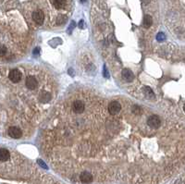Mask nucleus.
I'll return each mask as SVG.
<instances>
[{"label":"nucleus","mask_w":185,"mask_h":184,"mask_svg":"<svg viewBox=\"0 0 185 184\" xmlns=\"http://www.w3.org/2000/svg\"><path fill=\"white\" fill-rule=\"evenodd\" d=\"M147 124L148 126L151 127L152 129H157L161 125V120L157 116L153 115V116H150L147 118Z\"/></svg>","instance_id":"nucleus-1"},{"label":"nucleus","mask_w":185,"mask_h":184,"mask_svg":"<svg viewBox=\"0 0 185 184\" xmlns=\"http://www.w3.org/2000/svg\"><path fill=\"white\" fill-rule=\"evenodd\" d=\"M120 109H121V105L117 101H113V102H111L108 105V112L113 116L119 114Z\"/></svg>","instance_id":"nucleus-2"},{"label":"nucleus","mask_w":185,"mask_h":184,"mask_svg":"<svg viewBox=\"0 0 185 184\" xmlns=\"http://www.w3.org/2000/svg\"><path fill=\"white\" fill-rule=\"evenodd\" d=\"M32 20L35 21L37 24L42 25L44 21V14L42 10H35L32 13Z\"/></svg>","instance_id":"nucleus-3"},{"label":"nucleus","mask_w":185,"mask_h":184,"mask_svg":"<svg viewBox=\"0 0 185 184\" xmlns=\"http://www.w3.org/2000/svg\"><path fill=\"white\" fill-rule=\"evenodd\" d=\"M72 109H73L74 112H76V113H78V114L83 113V110H84V103L80 100L74 101L73 104H72Z\"/></svg>","instance_id":"nucleus-4"},{"label":"nucleus","mask_w":185,"mask_h":184,"mask_svg":"<svg viewBox=\"0 0 185 184\" xmlns=\"http://www.w3.org/2000/svg\"><path fill=\"white\" fill-rule=\"evenodd\" d=\"M8 78L10 79L11 81L13 82H19L21 79V73L20 71L18 69H12L10 70V72L8 74Z\"/></svg>","instance_id":"nucleus-5"},{"label":"nucleus","mask_w":185,"mask_h":184,"mask_svg":"<svg viewBox=\"0 0 185 184\" xmlns=\"http://www.w3.org/2000/svg\"><path fill=\"white\" fill-rule=\"evenodd\" d=\"M8 133L11 138H14V139H19L21 137V130L17 127L8 128Z\"/></svg>","instance_id":"nucleus-6"},{"label":"nucleus","mask_w":185,"mask_h":184,"mask_svg":"<svg viewBox=\"0 0 185 184\" xmlns=\"http://www.w3.org/2000/svg\"><path fill=\"white\" fill-rule=\"evenodd\" d=\"M80 180L84 184H89L92 181V176L91 175V173H89V172L83 171V173H80Z\"/></svg>","instance_id":"nucleus-7"},{"label":"nucleus","mask_w":185,"mask_h":184,"mask_svg":"<svg viewBox=\"0 0 185 184\" xmlns=\"http://www.w3.org/2000/svg\"><path fill=\"white\" fill-rule=\"evenodd\" d=\"M37 85H38V81L34 77L30 76L26 79V86L30 89V90H34V89L37 87Z\"/></svg>","instance_id":"nucleus-8"},{"label":"nucleus","mask_w":185,"mask_h":184,"mask_svg":"<svg viewBox=\"0 0 185 184\" xmlns=\"http://www.w3.org/2000/svg\"><path fill=\"white\" fill-rule=\"evenodd\" d=\"M122 78L127 81H132V80L134 79V75L130 69H125L122 70Z\"/></svg>","instance_id":"nucleus-9"},{"label":"nucleus","mask_w":185,"mask_h":184,"mask_svg":"<svg viewBox=\"0 0 185 184\" xmlns=\"http://www.w3.org/2000/svg\"><path fill=\"white\" fill-rule=\"evenodd\" d=\"M10 157V154L9 152L5 149V148H1L0 149V160H1L2 162H5L7 161V160H8Z\"/></svg>","instance_id":"nucleus-10"},{"label":"nucleus","mask_w":185,"mask_h":184,"mask_svg":"<svg viewBox=\"0 0 185 184\" xmlns=\"http://www.w3.org/2000/svg\"><path fill=\"white\" fill-rule=\"evenodd\" d=\"M153 24V19L150 15H146L143 19V25L145 28H149Z\"/></svg>","instance_id":"nucleus-11"},{"label":"nucleus","mask_w":185,"mask_h":184,"mask_svg":"<svg viewBox=\"0 0 185 184\" xmlns=\"http://www.w3.org/2000/svg\"><path fill=\"white\" fill-rule=\"evenodd\" d=\"M66 0H54V6L57 9H60L65 7Z\"/></svg>","instance_id":"nucleus-12"},{"label":"nucleus","mask_w":185,"mask_h":184,"mask_svg":"<svg viewBox=\"0 0 185 184\" xmlns=\"http://www.w3.org/2000/svg\"><path fill=\"white\" fill-rule=\"evenodd\" d=\"M143 92H144V93H145V96L149 99H153L155 97V94H154L153 91L149 87H144Z\"/></svg>","instance_id":"nucleus-13"},{"label":"nucleus","mask_w":185,"mask_h":184,"mask_svg":"<svg viewBox=\"0 0 185 184\" xmlns=\"http://www.w3.org/2000/svg\"><path fill=\"white\" fill-rule=\"evenodd\" d=\"M67 21V18L66 16H63V15H60L59 18H57V21H56V23L59 25H62V24H64V23L66 22Z\"/></svg>","instance_id":"nucleus-14"},{"label":"nucleus","mask_w":185,"mask_h":184,"mask_svg":"<svg viewBox=\"0 0 185 184\" xmlns=\"http://www.w3.org/2000/svg\"><path fill=\"white\" fill-rule=\"evenodd\" d=\"M132 113H133L134 115H136V116H140L142 114V109H141L140 106L134 105L133 108H132Z\"/></svg>","instance_id":"nucleus-15"},{"label":"nucleus","mask_w":185,"mask_h":184,"mask_svg":"<svg viewBox=\"0 0 185 184\" xmlns=\"http://www.w3.org/2000/svg\"><path fill=\"white\" fill-rule=\"evenodd\" d=\"M41 100L43 101H44V102H47V101H49L50 100V94L48 93H44L43 94H42V98H41Z\"/></svg>","instance_id":"nucleus-16"},{"label":"nucleus","mask_w":185,"mask_h":184,"mask_svg":"<svg viewBox=\"0 0 185 184\" xmlns=\"http://www.w3.org/2000/svg\"><path fill=\"white\" fill-rule=\"evenodd\" d=\"M165 39H166V36H165V34H164V33H159L157 35V40L159 41V42H162V41H164Z\"/></svg>","instance_id":"nucleus-17"},{"label":"nucleus","mask_w":185,"mask_h":184,"mask_svg":"<svg viewBox=\"0 0 185 184\" xmlns=\"http://www.w3.org/2000/svg\"><path fill=\"white\" fill-rule=\"evenodd\" d=\"M6 53H7V47L5 45H1V56H5Z\"/></svg>","instance_id":"nucleus-18"},{"label":"nucleus","mask_w":185,"mask_h":184,"mask_svg":"<svg viewBox=\"0 0 185 184\" xmlns=\"http://www.w3.org/2000/svg\"><path fill=\"white\" fill-rule=\"evenodd\" d=\"M38 163L40 164V166H41V167H43V168H47V166H46L43 161H42V160H38Z\"/></svg>","instance_id":"nucleus-19"},{"label":"nucleus","mask_w":185,"mask_h":184,"mask_svg":"<svg viewBox=\"0 0 185 184\" xmlns=\"http://www.w3.org/2000/svg\"><path fill=\"white\" fill-rule=\"evenodd\" d=\"M104 75H105V77L106 78H108V72H107V69H106V67H105V69H104Z\"/></svg>","instance_id":"nucleus-20"},{"label":"nucleus","mask_w":185,"mask_h":184,"mask_svg":"<svg viewBox=\"0 0 185 184\" xmlns=\"http://www.w3.org/2000/svg\"><path fill=\"white\" fill-rule=\"evenodd\" d=\"M142 2H143V4H144V5H147V4H149L150 0H142Z\"/></svg>","instance_id":"nucleus-21"},{"label":"nucleus","mask_w":185,"mask_h":184,"mask_svg":"<svg viewBox=\"0 0 185 184\" xmlns=\"http://www.w3.org/2000/svg\"><path fill=\"white\" fill-rule=\"evenodd\" d=\"M33 54L34 55H38L39 54V48H35V50L33 51Z\"/></svg>","instance_id":"nucleus-22"},{"label":"nucleus","mask_w":185,"mask_h":184,"mask_svg":"<svg viewBox=\"0 0 185 184\" xmlns=\"http://www.w3.org/2000/svg\"><path fill=\"white\" fill-rule=\"evenodd\" d=\"M80 1H82L83 3H84V2H85V0H80Z\"/></svg>","instance_id":"nucleus-23"},{"label":"nucleus","mask_w":185,"mask_h":184,"mask_svg":"<svg viewBox=\"0 0 185 184\" xmlns=\"http://www.w3.org/2000/svg\"><path fill=\"white\" fill-rule=\"evenodd\" d=\"M183 110H184V112H185V105H184V106H183Z\"/></svg>","instance_id":"nucleus-24"}]
</instances>
